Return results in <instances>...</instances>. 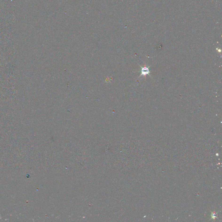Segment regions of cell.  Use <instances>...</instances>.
<instances>
[{"mask_svg": "<svg viewBox=\"0 0 222 222\" xmlns=\"http://www.w3.org/2000/svg\"><path fill=\"white\" fill-rule=\"evenodd\" d=\"M150 73V72L149 67H147L146 66L143 67H142L141 75H144V76H146V75L149 74Z\"/></svg>", "mask_w": 222, "mask_h": 222, "instance_id": "cell-1", "label": "cell"}]
</instances>
